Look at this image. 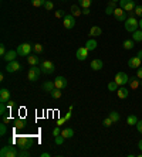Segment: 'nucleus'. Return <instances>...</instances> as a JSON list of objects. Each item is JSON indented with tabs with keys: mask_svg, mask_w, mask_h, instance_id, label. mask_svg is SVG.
Wrapping results in <instances>:
<instances>
[{
	"mask_svg": "<svg viewBox=\"0 0 142 157\" xmlns=\"http://www.w3.org/2000/svg\"><path fill=\"white\" fill-rule=\"evenodd\" d=\"M120 6L125 11H134L135 7H136L134 0H120Z\"/></svg>",
	"mask_w": 142,
	"mask_h": 157,
	"instance_id": "nucleus-8",
	"label": "nucleus"
},
{
	"mask_svg": "<svg viewBox=\"0 0 142 157\" xmlns=\"http://www.w3.org/2000/svg\"><path fill=\"white\" fill-rule=\"evenodd\" d=\"M40 68H41V71H43V74H45V75H51V74L54 72V70H56L54 62L49 61V59H45V61L41 62V64H40Z\"/></svg>",
	"mask_w": 142,
	"mask_h": 157,
	"instance_id": "nucleus-4",
	"label": "nucleus"
},
{
	"mask_svg": "<svg viewBox=\"0 0 142 157\" xmlns=\"http://www.w3.org/2000/svg\"><path fill=\"white\" fill-rule=\"evenodd\" d=\"M139 29L142 30V18H141V20H139Z\"/></svg>",
	"mask_w": 142,
	"mask_h": 157,
	"instance_id": "nucleus-55",
	"label": "nucleus"
},
{
	"mask_svg": "<svg viewBox=\"0 0 142 157\" xmlns=\"http://www.w3.org/2000/svg\"><path fill=\"white\" fill-rule=\"evenodd\" d=\"M27 62H29L30 65H38V64H41L40 58H38L37 55H29V57H27Z\"/></svg>",
	"mask_w": 142,
	"mask_h": 157,
	"instance_id": "nucleus-22",
	"label": "nucleus"
},
{
	"mask_svg": "<svg viewBox=\"0 0 142 157\" xmlns=\"http://www.w3.org/2000/svg\"><path fill=\"white\" fill-rule=\"evenodd\" d=\"M97 45H98V43L94 38H90V40L85 43V48L88 50V51H94L95 48H97Z\"/></svg>",
	"mask_w": 142,
	"mask_h": 157,
	"instance_id": "nucleus-19",
	"label": "nucleus"
},
{
	"mask_svg": "<svg viewBox=\"0 0 142 157\" xmlns=\"http://www.w3.org/2000/svg\"><path fill=\"white\" fill-rule=\"evenodd\" d=\"M134 43H135L134 40H125L122 45H124L125 50H132V48H134Z\"/></svg>",
	"mask_w": 142,
	"mask_h": 157,
	"instance_id": "nucleus-32",
	"label": "nucleus"
},
{
	"mask_svg": "<svg viewBox=\"0 0 142 157\" xmlns=\"http://www.w3.org/2000/svg\"><path fill=\"white\" fill-rule=\"evenodd\" d=\"M132 40H134L135 43H141L142 41V30H136V31L132 33Z\"/></svg>",
	"mask_w": 142,
	"mask_h": 157,
	"instance_id": "nucleus-26",
	"label": "nucleus"
},
{
	"mask_svg": "<svg viewBox=\"0 0 142 157\" xmlns=\"http://www.w3.org/2000/svg\"><path fill=\"white\" fill-rule=\"evenodd\" d=\"M115 9H116L115 2H109L108 6H107V9H105V14H107V16L114 14V11H115Z\"/></svg>",
	"mask_w": 142,
	"mask_h": 157,
	"instance_id": "nucleus-20",
	"label": "nucleus"
},
{
	"mask_svg": "<svg viewBox=\"0 0 142 157\" xmlns=\"http://www.w3.org/2000/svg\"><path fill=\"white\" fill-rule=\"evenodd\" d=\"M91 70H94V71H100V70H102V67H104V62L101 61L100 58H95V59H93L91 61Z\"/></svg>",
	"mask_w": 142,
	"mask_h": 157,
	"instance_id": "nucleus-15",
	"label": "nucleus"
},
{
	"mask_svg": "<svg viewBox=\"0 0 142 157\" xmlns=\"http://www.w3.org/2000/svg\"><path fill=\"white\" fill-rule=\"evenodd\" d=\"M111 2H115V3H116V2H120V0H111Z\"/></svg>",
	"mask_w": 142,
	"mask_h": 157,
	"instance_id": "nucleus-56",
	"label": "nucleus"
},
{
	"mask_svg": "<svg viewBox=\"0 0 142 157\" xmlns=\"http://www.w3.org/2000/svg\"><path fill=\"white\" fill-rule=\"evenodd\" d=\"M127 123L129 124V126H136V123H138V117L135 116V115H129V116L127 117Z\"/></svg>",
	"mask_w": 142,
	"mask_h": 157,
	"instance_id": "nucleus-28",
	"label": "nucleus"
},
{
	"mask_svg": "<svg viewBox=\"0 0 142 157\" xmlns=\"http://www.w3.org/2000/svg\"><path fill=\"white\" fill-rule=\"evenodd\" d=\"M114 17H115L118 21L125 23V21H127V18H128V14H127V11L124 10V9L116 7L115 11H114Z\"/></svg>",
	"mask_w": 142,
	"mask_h": 157,
	"instance_id": "nucleus-9",
	"label": "nucleus"
},
{
	"mask_svg": "<svg viewBox=\"0 0 142 157\" xmlns=\"http://www.w3.org/2000/svg\"><path fill=\"white\" fill-rule=\"evenodd\" d=\"M139 81H141V86H142V79H139Z\"/></svg>",
	"mask_w": 142,
	"mask_h": 157,
	"instance_id": "nucleus-57",
	"label": "nucleus"
},
{
	"mask_svg": "<svg viewBox=\"0 0 142 157\" xmlns=\"http://www.w3.org/2000/svg\"><path fill=\"white\" fill-rule=\"evenodd\" d=\"M91 3H93L91 0H78V4H80V6H81L82 9L90 7V6H91Z\"/></svg>",
	"mask_w": 142,
	"mask_h": 157,
	"instance_id": "nucleus-34",
	"label": "nucleus"
},
{
	"mask_svg": "<svg viewBox=\"0 0 142 157\" xmlns=\"http://www.w3.org/2000/svg\"><path fill=\"white\" fill-rule=\"evenodd\" d=\"M54 88H56V85H54V82H51V81H47V82L43 84V91H45V92H51Z\"/></svg>",
	"mask_w": 142,
	"mask_h": 157,
	"instance_id": "nucleus-25",
	"label": "nucleus"
},
{
	"mask_svg": "<svg viewBox=\"0 0 142 157\" xmlns=\"http://www.w3.org/2000/svg\"><path fill=\"white\" fill-rule=\"evenodd\" d=\"M6 47H4L3 44H2V45H0V55H2V57H3V55H6Z\"/></svg>",
	"mask_w": 142,
	"mask_h": 157,
	"instance_id": "nucleus-45",
	"label": "nucleus"
},
{
	"mask_svg": "<svg viewBox=\"0 0 142 157\" xmlns=\"http://www.w3.org/2000/svg\"><path fill=\"white\" fill-rule=\"evenodd\" d=\"M6 105H7V109H9V110H10V109H11V108H13V106H14V103L11 102V101H9V102H7V103H6Z\"/></svg>",
	"mask_w": 142,
	"mask_h": 157,
	"instance_id": "nucleus-49",
	"label": "nucleus"
},
{
	"mask_svg": "<svg viewBox=\"0 0 142 157\" xmlns=\"http://www.w3.org/2000/svg\"><path fill=\"white\" fill-rule=\"evenodd\" d=\"M33 50L37 52V54H40V52H43V45H41V44H34Z\"/></svg>",
	"mask_w": 142,
	"mask_h": 157,
	"instance_id": "nucleus-41",
	"label": "nucleus"
},
{
	"mask_svg": "<svg viewBox=\"0 0 142 157\" xmlns=\"http://www.w3.org/2000/svg\"><path fill=\"white\" fill-rule=\"evenodd\" d=\"M136 130H138L139 133H142V121H138V123H136Z\"/></svg>",
	"mask_w": 142,
	"mask_h": 157,
	"instance_id": "nucleus-47",
	"label": "nucleus"
},
{
	"mask_svg": "<svg viewBox=\"0 0 142 157\" xmlns=\"http://www.w3.org/2000/svg\"><path fill=\"white\" fill-rule=\"evenodd\" d=\"M16 142L20 146V149H31V146H33V140L30 136H20L16 139Z\"/></svg>",
	"mask_w": 142,
	"mask_h": 157,
	"instance_id": "nucleus-2",
	"label": "nucleus"
},
{
	"mask_svg": "<svg viewBox=\"0 0 142 157\" xmlns=\"http://www.w3.org/2000/svg\"><path fill=\"white\" fill-rule=\"evenodd\" d=\"M45 0H31V6L34 7H41V6H44Z\"/></svg>",
	"mask_w": 142,
	"mask_h": 157,
	"instance_id": "nucleus-35",
	"label": "nucleus"
},
{
	"mask_svg": "<svg viewBox=\"0 0 142 157\" xmlns=\"http://www.w3.org/2000/svg\"><path fill=\"white\" fill-rule=\"evenodd\" d=\"M63 24H64V27H65L67 30L74 29V26H75V17L73 14H65V17L63 18Z\"/></svg>",
	"mask_w": 142,
	"mask_h": 157,
	"instance_id": "nucleus-10",
	"label": "nucleus"
},
{
	"mask_svg": "<svg viewBox=\"0 0 142 157\" xmlns=\"http://www.w3.org/2000/svg\"><path fill=\"white\" fill-rule=\"evenodd\" d=\"M112 123H114V122L111 121V117H109V116H108V117H105L104 121H102V124H104L105 128H109V126H111Z\"/></svg>",
	"mask_w": 142,
	"mask_h": 157,
	"instance_id": "nucleus-40",
	"label": "nucleus"
},
{
	"mask_svg": "<svg viewBox=\"0 0 142 157\" xmlns=\"http://www.w3.org/2000/svg\"><path fill=\"white\" fill-rule=\"evenodd\" d=\"M53 135H54V137H56V136H58V135H61V129H60V126L54 128V130H53Z\"/></svg>",
	"mask_w": 142,
	"mask_h": 157,
	"instance_id": "nucleus-44",
	"label": "nucleus"
},
{
	"mask_svg": "<svg viewBox=\"0 0 142 157\" xmlns=\"http://www.w3.org/2000/svg\"><path fill=\"white\" fill-rule=\"evenodd\" d=\"M64 139H65V137H64L63 135H58V136H56V139H54V143H56L57 146H61V144H63L64 143Z\"/></svg>",
	"mask_w": 142,
	"mask_h": 157,
	"instance_id": "nucleus-36",
	"label": "nucleus"
},
{
	"mask_svg": "<svg viewBox=\"0 0 142 157\" xmlns=\"http://www.w3.org/2000/svg\"><path fill=\"white\" fill-rule=\"evenodd\" d=\"M50 95H51V98H54V99H60L61 98V89H58V88H54V89L50 92Z\"/></svg>",
	"mask_w": 142,
	"mask_h": 157,
	"instance_id": "nucleus-31",
	"label": "nucleus"
},
{
	"mask_svg": "<svg viewBox=\"0 0 142 157\" xmlns=\"http://www.w3.org/2000/svg\"><path fill=\"white\" fill-rule=\"evenodd\" d=\"M108 116L111 117V121L114 122V123H118V122H120V119H121V117H120V113H118V112H115V110H112V112L108 115Z\"/></svg>",
	"mask_w": 142,
	"mask_h": 157,
	"instance_id": "nucleus-30",
	"label": "nucleus"
},
{
	"mask_svg": "<svg viewBox=\"0 0 142 157\" xmlns=\"http://www.w3.org/2000/svg\"><path fill=\"white\" fill-rule=\"evenodd\" d=\"M23 67L20 65L19 62L16 61H10V62H7V67H6V71H7L9 74H13V72H16V71H19V70H22Z\"/></svg>",
	"mask_w": 142,
	"mask_h": 157,
	"instance_id": "nucleus-11",
	"label": "nucleus"
},
{
	"mask_svg": "<svg viewBox=\"0 0 142 157\" xmlns=\"http://www.w3.org/2000/svg\"><path fill=\"white\" fill-rule=\"evenodd\" d=\"M116 95H118L120 99H125V98H128V95H129V91H128L125 86H120L116 89Z\"/></svg>",
	"mask_w": 142,
	"mask_h": 157,
	"instance_id": "nucleus-18",
	"label": "nucleus"
},
{
	"mask_svg": "<svg viewBox=\"0 0 142 157\" xmlns=\"http://www.w3.org/2000/svg\"><path fill=\"white\" fill-rule=\"evenodd\" d=\"M0 157H19V150H17V147L11 146V144L4 146L0 150Z\"/></svg>",
	"mask_w": 142,
	"mask_h": 157,
	"instance_id": "nucleus-1",
	"label": "nucleus"
},
{
	"mask_svg": "<svg viewBox=\"0 0 142 157\" xmlns=\"http://www.w3.org/2000/svg\"><path fill=\"white\" fill-rule=\"evenodd\" d=\"M134 11H135V16H138V17H142V6H136Z\"/></svg>",
	"mask_w": 142,
	"mask_h": 157,
	"instance_id": "nucleus-43",
	"label": "nucleus"
},
{
	"mask_svg": "<svg viewBox=\"0 0 142 157\" xmlns=\"http://www.w3.org/2000/svg\"><path fill=\"white\" fill-rule=\"evenodd\" d=\"M88 57V50H87L85 47H81L77 50V59H80V61H84V59Z\"/></svg>",
	"mask_w": 142,
	"mask_h": 157,
	"instance_id": "nucleus-16",
	"label": "nucleus"
},
{
	"mask_svg": "<svg viewBox=\"0 0 142 157\" xmlns=\"http://www.w3.org/2000/svg\"><path fill=\"white\" fill-rule=\"evenodd\" d=\"M124 26H125V30H127V31L134 33V31H136V30H138L139 21H136V18H135V17H128L127 21L124 23Z\"/></svg>",
	"mask_w": 142,
	"mask_h": 157,
	"instance_id": "nucleus-3",
	"label": "nucleus"
},
{
	"mask_svg": "<svg viewBox=\"0 0 142 157\" xmlns=\"http://www.w3.org/2000/svg\"><path fill=\"white\" fill-rule=\"evenodd\" d=\"M91 11H90V7H87V9H82V14H85V16H88Z\"/></svg>",
	"mask_w": 142,
	"mask_h": 157,
	"instance_id": "nucleus-48",
	"label": "nucleus"
},
{
	"mask_svg": "<svg viewBox=\"0 0 142 157\" xmlns=\"http://www.w3.org/2000/svg\"><path fill=\"white\" fill-rule=\"evenodd\" d=\"M44 9L45 10H53L54 9V4H53V2H50V0H45V3H44Z\"/></svg>",
	"mask_w": 142,
	"mask_h": 157,
	"instance_id": "nucleus-39",
	"label": "nucleus"
},
{
	"mask_svg": "<svg viewBox=\"0 0 142 157\" xmlns=\"http://www.w3.org/2000/svg\"><path fill=\"white\" fill-rule=\"evenodd\" d=\"M31 44H29V43H24V44H20L19 47H17V54L19 55H22V57H29L30 55V52H31Z\"/></svg>",
	"mask_w": 142,
	"mask_h": 157,
	"instance_id": "nucleus-6",
	"label": "nucleus"
},
{
	"mask_svg": "<svg viewBox=\"0 0 142 157\" xmlns=\"http://www.w3.org/2000/svg\"><path fill=\"white\" fill-rule=\"evenodd\" d=\"M136 77H138L139 79H142V67L136 68Z\"/></svg>",
	"mask_w": 142,
	"mask_h": 157,
	"instance_id": "nucleus-46",
	"label": "nucleus"
},
{
	"mask_svg": "<svg viewBox=\"0 0 142 157\" xmlns=\"http://www.w3.org/2000/svg\"><path fill=\"white\" fill-rule=\"evenodd\" d=\"M54 85H56V88H58V89H65V86H67V79L64 77H57L56 79H54Z\"/></svg>",
	"mask_w": 142,
	"mask_h": 157,
	"instance_id": "nucleus-13",
	"label": "nucleus"
},
{
	"mask_svg": "<svg viewBox=\"0 0 142 157\" xmlns=\"http://www.w3.org/2000/svg\"><path fill=\"white\" fill-rule=\"evenodd\" d=\"M118 88H120V85L116 84L115 81H112V82H109L108 84V91H111V92H116Z\"/></svg>",
	"mask_w": 142,
	"mask_h": 157,
	"instance_id": "nucleus-33",
	"label": "nucleus"
},
{
	"mask_svg": "<svg viewBox=\"0 0 142 157\" xmlns=\"http://www.w3.org/2000/svg\"><path fill=\"white\" fill-rule=\"evenodd\" d=\"M10 96H11V94L9 89H6V88H2V89H0V102L7 103L9 101H10Z\"/></svg>",
	"mask_w": 142,
	"mask_h": 157,
	"instance_id": "nucleus-14",
	"label": "nucleus"
},
{
	"mask_svg": "<svg viewBox=\"0 0 142 157\" xmlns=\"http://www.w3.org/2000/svg\"><path fill=\"white\" fill-rule=\"evenodd\" d=\"M114 81H115V82L120 85V86H124V85H127L128 82H129V77H128L125 72H122V71H121V72H116Z\"/></svg>",
	"mask_w": 142,
	"mask_h": 157,
	"instance_id": "nucleus-7",
	"label": "nucleus"
},
{
	"mask_svg": "<svg viewBox=\"0 0 142 157\" xmlns=\"http://www.w3.org/2000/svg\"><path fill=\"white\" fill-rule=\"evenodd\" d=\"M3 122H4V123H9V122H10V117L4 115V116H3Z\"/></svg>",
	"mask_w": 142,
	"mask_h": 157,
	"instance_id": "nucleus-50",
	"label": "nucleus"
},
{
	"mask_svg": "<svg viewBox=\"0 0 142 157\" xmlns=\"http://www.w3.org/2000/svg\"><path fill=\"white\" fill-rule=\"evenodd\" d=\"M128 67L129 68H139L141 67V58H139L138 55H135V57H131V58L128 59Z\"/></svg>",
	"mask_w": 142,
	"mask_h": 157,
	"instance_id": "nucleus-12",
	"label": "nucleus"
},
{
	"mask_svg": "<svg viewBox=\"0 0 142 157\" xmlns=\"http://www.w3.org/2000/svg\"><path fill=\"white\" fill-rule=\"evenodd\" d=\"M128 84H129V86L132 88V89H136V88L139 86V85H141V81H139V78L136 77V78H129V82H128Z\"/></svg>",
	"mask_w": 142,
	"mask_h": 157,
	"instance_id": "nucleus-23",
	"label": "nucleus"
},
{
	"mask_svg": "<svg viewBox=\"0 0 142 157\" xmlns=\"http://www.w3.org/2000/svg\"><path fill=\"white\" fill-rule=\"evenodd\" d=\"M128 17H135V11H127Z\"/></svg>",
	"mask_w": 142,
	"mask_h": 157,
	"instance_id": "nucleus-51",
	"label": "nucleus"
},
{
	"mask_svg": "<svg viewBox=\"0 0 142 157\" xmlns=\"http://www.w3.org/2000/svg\"><path fill=\"white\" fill-rule=\"evenodd\" d=\"M56 17L57 18H64L65 17V11L64 10H57L56 11Z\"/></svg>",
	"mask_w": 142,
	"mask_h": 157,
	"instance_id": "nucleus-42",
	"label": "nucleus"
},
{
	"mask_svg": "<svg viewBox=\"0 0 142 157\" xmlns=\"http://www.w3.org/2000/svg\"><path fill=\"white\" fill-rule=\"evenodd\" d=\"M61 135H63L65 139H71V137L74 136V130L70 129V128H67V129H64V130H61Z\"/></svg>",
	"mask_w": 142,
	"mask_h": 157,
	"instance_id": "nucleus-27",
	"label": "nucleus"
},
{
	"mask_svg": "<svg viewBox=\"0 0 142 157\" xmlns=\"http://www.w3.org/2000/svg\"><path fill=\"white\" fill-rule=\"evenodd\" d=\"M41 157H50V153H41Z\"/></svg>",
	"mask_w": 142,
	"mask_h": 157,
	"instance_id": "nucleus-52",
	"label": "nucleus"
},
{
	"mask_svg": "<svg viewBox=\"0 0 142 157\" xmlns=\"http://www.w3.org/2000/svg\"><path fill=\"white\" fill-rule=\"evenodd\" d=\"M71 14L74 16V17H78V16H81L82 14V10H80V7L78 6H71Z\"/></svg>",
	"mask_w": 142,
	"mask_h": 157,
	"instance_id": "nucleus-29",
	"label": "nucleus"
},
{
	"mask_svg": "<svg viewBox=\"0 0 142 157\" xmlns=\"http://www.w3.org/2000/svg\"><path fill=\"white\" fill-rule=\"evenodd\" d=\"M138 147H139V149H141V150H142V139H141V140H139V143H138Z\"/></svg>",
	"mask_w": 142,
	"mask_h": 157,
	"instance_id": "nucleus-54",
	"label": "nucleus"
},
{
	"mask_svg": "<svg viewBox=\"0 0 142 157\" xmlns=\"http://www.w3.org/2000/svg\"><path fill=\"white\" fill-rule=\"evenodd\" d=\"M13 124H14V129H17V130H19V129H23V128H26V121H24V119H16L14 122H13Z\"/></svg>",
	"mask_w": 142,
	"mask_h": 157,
	"instance_id": "nucleus-24",
	"label": "nucleus"
},
{
	"mask_svg": "<svg viewBox=\"0 0 142 157\" xmlns=\"http://www.w3.org/2000/svg\"><path fill=\"white\" fill-rule=\"evenodd\" d=\"M17 55H19V54H17V51H14V50H10V51L6 52V55H3V59H4V61H7V62L14 61Z\"/></svg>",
	"mask_w": 142,
	"mask_h": 157,
	"instance_id": "nucleus-17",
	"label": "nucleus"
},
{
	"mask_svg": "<svg viewBox=\"0 0 142 157\" xmlns=\"http://www.w3.org/2000/svg\"><path fill=\"white\" fill-rule=\"evenodd\" d=\"M136 55H138L139 58H141V59H142V50H139V51H138V54H136Z\"/></svg>",
	"mask_w": 142,
	"mask_h": 157,
	"instance_id": "nucleus-53",
	"label": "nucleus"
},
{
	"mask_svg": "<svg viewBox=\"0 0 142 157\" xmlns=\"http://www.w3.org/2000/svg\"><path fill=\"white\" fill-rule=\"evenodd\" d=\"M6 133H7V126H6V123L3 122V123L0 124V136H4Z\"/></svg>",
	"mask_w": 142,
	"mask_h": 157,
	"instance_id": "nucleus-38",
	"label": "nucleus"
},
{
	"mask_svg": "<svg viewBox=\"0 0 142 157\" xmlns=\"http://www.w3.org/2000/svg\"><path fill=\"white\" fill-rule=\"evenodd\" d=\"M102 34V30L101 27H98V26H93L90 30V36L91 37H98V36H101Z\"/></svg>",
	"mask_w": 142,
	"mask_h": 157,
	"instance_id": "nucleus-21",
	"label": "nucleus"
},
{
	"mask_svg": "<svg viewBox=\"0 0 142 157\" xmlns=\"http://www.w3.org/2000/svg\"><path fill=\"white\" fill-rule=\"evenodd\" d=\"M43 72L41 71V68H38L37 65H31L30 71H29V74H27V77H29V79L31 81V82H36V81L40 78V74Z\"/></svg>",
	"mask_w": 142,
	"mask_h": 157,
	"instance_id": "nucleus-5",
	"label": "nucleus"
},
{
	"mask_svg": "<svg viewBox=\"0 0 142 157\" xmlns=\"http://www.w3.org/2000/svg\"><path fill=\"white\" fill-rule=\"evenodd\" d=\"M29 156H30V151H29V149H20L19 157H29Z\"/></svg>",
	"mask_w": 142,
	"mask_h": 157,
	"instance_id": "nucleus-37",
	"label": "nucleus"
}]
</instances>
